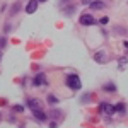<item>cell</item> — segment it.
<instances>
[{
	"mask_svg": "<svg viewBox=\"0 0 128 128\" xmlns=\"http://www.w3.org/2000/svg\"><path fill=\"white\" fill-rule=\"evenodd\" d=\"M67 86H68L70 89H74V90H79V89L82 87V82H80L79 75H68V77H67Z\"/></svg>",
	"mask_w": 128,
	"mask_h": 128,
	"instance_id": "obj_1",
	"label": "cell"
},
{
	"mask_svg": "<svg viewBox=\"0 0 128 128\" xmlns=\"http://www.w3.org/2000/svg\"><path fill=\"white\" fill-rule=\"evenodd\" d=\"M96 20H94V17L90 16V14H84V16H80V24L82 26H92Z\"/></svg>",
	"mask_w": 128,
	"mask_h": 128,
	"instance_id": "obj_2",
	"label": "cell"
},
{
	"mask_svg": "<svg viewBox=\"0 0 128 128\" xmlns=\"http://www.w3.org/2000/svg\"><path fill=\"white\" fill-rule=\"evenodd\" d=\"M99 109H102L106 114H113V113H116V109H114V106H111V104H108V102H101V106H99Z\"/></svg>",
	"mask_w": 128,
	"mask_h": 128,
	"instance_id": "obj_3",
	"label": "cell"
},
{
	"mask_svg": "<svg viewBox=\"0 0 128 128\" xmlns=\"http://www.w3.org/2000/svg\"><path fill=\"white\" fill-rule=\"evenodd\" d=\"M38 9V0H29V4L26 5V12L28 14H34Z\"/></svg>",
	"mask_w": 128,
	"mask_h": 128,
	"instance_id": "obj_4",
	"label": "cell"
},
{
	"mask_svg": "<svg viewBox=\"0 0 128 128\" xmlns=\"http://www.w3.org/2000/svg\"><path fill=\"white\" fill-rule=\"evenodd\" d=\"M32 116L36 120H40V121H44L46 120V113L43 109H32Z\"/></svg>",
	"mask_w": 128,
	"mask_h": 128,
	"instance_id": "obj_5",
	"label": "cell"
},
{
	"mask_svg": "<svg viewBox=\"0 0 128 128\" xmlns=\"http://www.w3.org/2000/svg\"><path fill=\"white\" fill-rule=\"evenodd\" d=\"M46 82V75L44 74H38L36 77H34V80H32V84L38 87V86H41V84H44Z\"/></svg>",
	"mask_w": 128,
	"mask_h": 128,
	"instance_id": "obj_6",
	"label": "cell"
},
{
	"mask_svg": "<svg viewBox=\"0 0 128 128\" xmlns=\"http://www.w3.org/2000/svg\"><path fill=\"white\" fill-rule=\"evenodd\" d=\"M29 108L31 109H43V102L38 99H31L29 101Z\"/></svg>",
	"mask_w": 128,
	"mask_h": 128,
	"instance_id": "obj_7",
	"label": "cell"
},
{
	"mask_svg": "<svg viewBox=\"0 0 128 128\" xmlns=\"http://www.w3.org/2000/svg\"><path fill=\"white\" fill-rule=\"evenodd\" d=\"M89 7L94 9V10H99V9H104V4H102V2H92Z\"/></svg>",
	"mask_w": 128,
	"mask_h": 128,
	"instance_id": "obj_8",
	"label": "cell"
},
{
	"mask_svg": "<svg viewBox=\"0 0 128 128\" xmlns=\"http://www.w3.org/2000/svg\"><path fill=\"white\" fill-rule=\"evenodd\" d=\"M96 62H106V56H104V51H98L96 56H94Z\"/></svg>",
	"mask_w": 128,
	"mask_h": 128,
	"instance_id": "obj_9",
	"label": "cell"
},
{
	"mask_svg": "<svg viewBox=\"0 0 128 128\" xmlns=\"http://www.w3.org/2000/svg\"><path fill=\"white\" fill-rule=\"evenodd\" d=\"M48 102H50V104H56V102H58V98L51 94V96H48Z\"/></svg>",
	"mask_w": 128,
	"mask_h": 128,
	"instance_id": "obj_10",
	"label": "cell"
},
{
	"mask_svg": "<svg viewBox=\"0 0 128 128\" xmlns=\"http://www.w3.org/2000/svg\"><path fill=\"white\" fill-rule=\"evenodd\" d=\"M114 109H116L118 113H125V104H123V102H120V104L114 106Z\"/></svg>",
	"mask_w": 128,
	"mask_h": 128,
	"instance_id": "obj_11",
	"label": "cell"
},
{
	"mask_svg": "<svg viewBox=\"0 0 128 128\" xmlns=\"http://www.w3.org/2000/svg\"><path fill=\"white\" fill-rule=\"evenodd\" d=\"M104 90H116V87H114L113 84H106V86H104Z\"/></svg>",
	"mask_w": 128,
	"mask_h": 128,
	"instance_id": "obj_12",
	"label": "cell"
},
{
	"mask_svg": "<svg viewBox=\"0 0 128 128\" xmlns=\"http://www.w3.org/2000/svg\"><path fill=\"white\" fill-rule=\"evenodd\" d=\"M19 9H20V4H16V5L12 7V10H10V14H16V12H17Z\"/></svg>",
	"mask_w": 128,
	"mask_h": 128,
	"instance_id": "obj_13",
	"label": "cell"
},
{
	"mask_svg": "<svg viewBox=\"0 0 128 128\" xmlns=\"http://www.w3.org/2000/svg\"><path fill=\"white\" fill-rule=\"evenodd\" d=\"M125 63H126V58H121V60H120V68H123V67H125Z\"/></svg>",
	"mask_w": 128,
	"mask_h": 128,
	"instance_id": "obj_14",
	"label": "cell"
},
{
	"mask_svg": "<svg viewBox=\"0 0 128 128\" xmlns=\"http://www.w3.org/2000/svg\"><path fill=\"white\" fill-rule=\"evenodd\" d=\"M14 109H16V111H24V108H22V106H20V104H16V106H14Z\"/></svg>",
	"mask_w": 128,
	"mask_h": 128,
	"instance_id": "obj_15",
	"label": "cell"
},
{
	"mask_svg": "<svg viewBox=\"0 0 128 128\" xmlns=\"http://www.w3.org/2000/svg\"><path fill=\"white\" fill-rule=\"evenodd\" d=\"M92 2H94V0H82V4H84V5H90Z\"/></svg>",
	"mask_w": 128,
	"mask_h": 128,
	"instance_id": "obj_16",
	"label": "cell"
},
{
	"mask_svg": "<svg viewBox=\"0 0 128 128\" xmlns=\"http://www.w3.org/2000/svg\"><path fill=\"white\" fill-rule=\"evenodd\" d=\"M50 128H56V121H51L50 123Z\"/></svg>",
	"mask_w": 128,
	"mask_h": 128,
	"instance_id": "obj_17",
	"label": "cell"
},
{
	"mask_svg": "<svg viewBox=\"0 0 128 128\" xmlns=\"http://www.w3.org/2000/svg\"><path fill=\"white\" fill-rule=\"evenodd\" d=\"M38 2H46V0H38Z\"/></svg>",
	"mask_w": 128,
	"mask_h": 128,
	"instance_id": "obj_18",
	"label": "cell"
},
{
	"mask_svg": "<svg viewBox=\"0 0 128 128\" xmlns=\"http://www.w3.org/2000/svg\"><path fill=\"white\" fill-rule=\"evenodd\" d=\"M0 60H2V53H0Z\"/></svg>",
	"mask_w": 128,
	"mask_h": 128,
	"instance_id": "obj_19",
	"label": "cell"
}]
</instances>
